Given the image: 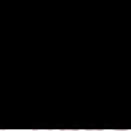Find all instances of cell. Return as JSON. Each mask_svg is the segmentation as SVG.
I'll return each instance as SVG.
<instances>
[{
	"instance_id": "obj_1",
	"label": "cell",
	"mask_w": 131,
	"mask_h": 131,
	"mask_svg": "<svg viewBox=\"0 0 131 131\" xmlns=\"http://www.w3.org/2000/svg\"><path fill=\"white\" fill-rule=\"evenodd\" d=\"M31 131H52V129H31Z\"/></svg>"
},
{
	"instance_id": "obj_2",
	"label": "cell",
	"mask_w": 131,
	"mask_h": 131,
	"mask_svg": "<svg viewBox=\"0 0 131 131\" xmlns=\"http://www.w3.org/2000/svg\"><path fill=\"white\" fill-rule=\"evenodd\" d=\"M60 131H79V129H60Z\"/></svg>"
},
{
	"instance_id": "obj_3",
	"label": "cell",
	"mask_w": 131,
	"mask_h": 131,
	"mask_svg": "<svg viewBox=\"0 0 131 131\" xmlns=\"http://www.w3.org/2000/svg\"><path fill=\"white\" fill-rule=\"evenodd\" d=\"M113 131H128V129H113Z\"/></svg>"
},
{
	"instance_id": "obj_4",
	"label": "cell",
	"mask_w": 131,
	"mask_h": 131,
	"mask_svg": "<svg viewBox=\"0 0 131 131\" xmlns=\"http://www.w3.org/2000/svg\"><path fill=\"white\" fill-rule=\"evenodd\" d=\"M85 131H96V129H85Z\"/></svg>"
},
{
	"instance_id": "obj_5",
	"label": "cell",
	"mask_w": 131,
	"mask_h": 131,
	"mask_svg": "<svg viewBox=\"0 0 131 131\" xmlns=\"http://www.w3.org/2000/svg\"><path fill=\"white\" fill-rule=\"evenodd\" d=\"M0 131H6V129H0Z\"/></svg>"
}]
</instances>
